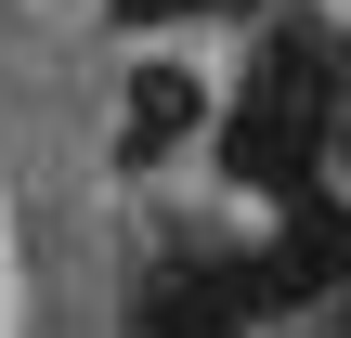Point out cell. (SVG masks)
Here are the masks:
<instances>
[{"mask_svg":"<svg viewBox=\"0 0 351 338\" xmlns=\"http://www.w3.org/2000/svg\"><path fill=\"white\" fill-rule=\"evenodd\" d=\"M195 117H208V91H195L182 65H143V78H130V156H156V143H182Z\"/></svg>","mask_w":351,"mask_h":338,"instance_id":"cell-1","label":"cell"},{"mask_svg":"<svg viewBox=\"0 0 351 338\" xmlns=\"http://www.w3.org/2000/svg\"><path fill=\"white\" fill-rule=\"evenodd\" d=\"M156 13H182V0H117V26H156Z\"/></svg>","mask_w":351,"mask_h":338,"instance_id":"cell-2","label":"cell"}]
</instances>
